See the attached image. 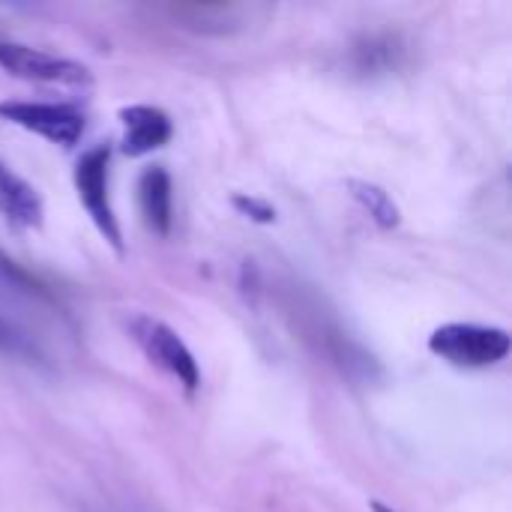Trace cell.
Instances as JSON below:
<instances>
[{"mask_svg": "<svg viewBox=\"0 0 512 512\" xmlns=\"http://www.w3.org/2000/svg\"><path fill=\"white\" fill-rule=\"evenodd\" d=\"M510 333L489 324H441L429 336V351L456 369H489L510 357Z\"/></svg>", "mask_w": 512, "mask_h": 512, "instance_id": "1", "label": "cell"}, {"mask_svg": "<svg viewBox=\"0 0 512 512\" xmlns=\"http://www.w3.org/2000/svg\"><path fill=\"white\" fill-rule=\"evenodd\" d=\"M72 177H75V192H78L84 213L90 216L102 240H108V246L117 255H123V231L111 204V147L96 144L84 150L81 159L75 162Z\"/></svg>", "mask_w": 512, "mask_h": 512, "instance_id": "2", "label": "cell"}, {"mask_svg": "<svg viewBox=\"0 0 512 512\" xmlns=\"http://www.w3.org/2000/svg\"><path fill=\"white\" fill-rule=\"evenodd\" d=\"M132 342L141 348V354L168 378H174L186 393H195L201 387V369L189 345L180 339L177 330H171L165 321L150 318V315H132L126 321Z\"/></svg>", "mask_w": 512, "mask_h": 512, "instance_id": "3", "label": "cell"}, {"mask_svg": "<svg viewBox=\"0 0 512 512\" xmlns=\"http://www.w3.org/2000/svg\"><path fill=\"white\" fill-rule=\"evenodd\" d=\"M0 120L33 132L51 144L72 147L87 129V117L72 102H39V99H3Z\"/></svg>", "mask_w": 512, "mask_h": 512, "instance_id": "4", "label": "cell"}, {"mask_svg": "<svg viewBox=\"0 0 512 512\" xmlns=\"http://www.w3.org/2000/svg\"><path fill=\"white\" fill-rule=\"evenodd\" d=\"M0 69L36 84H63V87H90L93 75L84 63H75L69 57L48 54L33 45H21L12 39H0Z\"/></svg>", "mask_w": 512, "mask_h": 512, "instance_id": "5", "label": "cell"}, {"mask_svg": "<svg viewBox=\"0 0 512 512\" xmlns=\"http://www.w3.org/2000/svg\"><path fill=\"white\" fill-rule=\"evenodd\" d=\"M120 126H123L120 150L126 156H132V159L165 147L171 141V135H174L171 117L156 105H126V108H120Z\"/></svg>", "mask_w": 512, "mask_h": 512, "instance_id": "6", "label": "cell"}, {"mask_svg": "<svg viewBox=\"0 0 512 512\" xmlns=\"http://www.w3.org/2000/svg\"><path fill=\"white\" fill-rule=\"evenodd\" d=\"M138 210L156 237H168L171 216H174V195H171V174L162 165H150L138 177Z\"/></svg>", "mask_w": 512, "mask_h": 512, "instance_id": "7", "label": "cell"}, {"mask_svg": "<svg viewBox=\"0 0 512 512\" xmlns=\"http://www.w3.org/2000/svg\"><path fill=\"white\" fill-rule=\"evenodd\" d=\"M0 216L12 222L15 228H39L42 225V198L39 192L21 180L15 171H9L0 162Z\"/></svg>", "mask_w": 512, "mask_h": 512, "instance_id": "8", "label": "cell"}, {"mask_svg": "<svg viewBox=\"0 0 512 512\" xmlns=\"http://www.w3.org/2000/svg\"><path fill=\"white\" fill-rule=\"evenodd\" d=\"M348 189L354 195V201L372 216V222L384 231L399 225V207L390 198V192H384L381 186L369 183V180H348Z\"/></svg>", "mask_w": 512, "mask_h": 512, "instance_id": "9", "label": "cell"}, {"mask_svg": "<svg viewBox=\"0 0 512 512\" xmlns=\"http://www.w3.org/2000/svg\"><path fill=\"white\" fill-rule=\"evenodd\" d=\"M234 207L240 213H246L249 219L261 222V225H270L276 219V210L267 204V201H258V198H246V195H234Z\"/></svg>", "mask_w": 512, "mask_h": 512, "instance_id": "10", "label": "cell"}, {"mask_svg": "<svg viewBox=\"0 0 512 512\" xmlns=\"http://www.w3.org/2000/svg\"><path fill=\"white\" fill-rule=\"evenodd\" d=\"M0 351H6V354H30L27 339L12 324H6L3 318H0Z\"/></svg>", "mask_w": 512, "mask_h": 512, "instance_id": "11", "label": "cell"}, {"mask_svg": "<svg viewBox=\"0 0 512 512\" xmlns=\"http://www.w3.org/2000/svg\"><path fill=\"white\" fill-rule=\"evenodd\" d=\"M372 512H396V510H390L387 504H381V501H372Z\"/></svg>", "mask_w": 512, "mask_h": 512, "instance_id": "12", "label": "cell"}]
</instances>
